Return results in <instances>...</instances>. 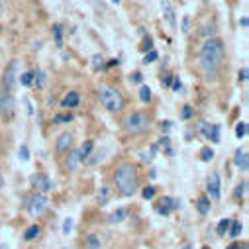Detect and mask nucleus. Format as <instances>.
Listing matches in <instances>:
<instances>
[{"instance_id": "obj_1", "label": "nucleus", "mask_w": 249, "mask_h": 249, "mask_svg": "<svg viewBox=\"0 0 249 249\" xmlns=\"http://www.w3.org/2000/svg\"><path fill=\"white\" fill-rule=\"evenodd\" d=\"M224 59H226V45L220 37H212L200 47L198 67L204 73L206 81H218Z\"/></svg>"}, {"instance_id": "obj_2", "label": "nucleus", "mask_w": 249, "mask_h": 249, "mask_svg": "<svg viewBox=\"0 0 249 249\" xmlns=\"http://www.w3.org/2000/svg\"><path fill=\"white\" fill-rule=\"evenodd\" d=\"M114 182L122 196H134L140 191V173L132 163H120L114 169Z\"/></svg>"}, {"instance_id": "obj_3", "label": "nucleus", "mask_w": 249, "mask_h": 249, "mask_svg": "<svg viewBox=\"0 0 249 249\" xmlns=\"http://www.w3.org/2000/svg\"><path fill=\"white\" fill-rule=\"evenodd\" d=\"M122 126L132 136H142V134H145L149 130L151 118H149L147 112H132V114L126 116V120H124Z\"/></svg>"}, {"instance_id": "obj_4", "label": "nucleus", "mask_w": 249, "mask_h": 249, "mask_svg": "<svg viewBox=\"0 0 249 249\" xmlns=\"http://www.w3.org/2000/svg\"><path fill=\"white\" fill-rule=\"evenodd\" d=\"M98 96H100V104L108 110V112H122L124 110V96L120 94V90H116V89H112V87H106V85H102L100 89H98Z\"/></svg>"}, {"instance_id": "obj_5", "label": "nucleus", "mask_w": 249, "mask_h": 249, "mask_svg": "<svg viewBox=\"0 0 249 249\" xmlns=\"http://www.w3.org/2000/svg\"><path fill=\"white\" fill-rule=\"evenodd\" d=\"M47 208H49L47 196H45L43 193H37V191H36V193L30 196V200H28V212H30L32 216H41V214L47 212Z\"/></svg>"}, {"instance_id": "obj_6", "label": "nucleus", "mask_w": 249, "mask_h": 249, "mask_svg": "<svg viewBox=\"0 0 249 249\" xmlns=\"http://www.w3.org/2000/svg\"><path fill=\"white\" fill-rule=\"evenodd\" d=\"M18 65H20L18 59L10 61L8 67L2 73V87L6 89V92H12L16 89V85H18Z\"/></svg>"}, {"instance_id": "obj_7", "label": "nucleus", "mask_w": 249, "mask_h": 249, "mask_svg": "<svg viewBox=\"0 0 249 249\" xmlns=\"http://www.w3.org/2000/svg\"><path fill=\"white\" fill-rule=\"evenodd\" d=\"M178 206H180V200H178V198H175V196H163V198L157 200L155 212L161 214V216H169L171 212L178 210Z\"/></svg>"}, {"instance_id": "obj_8", "label": "nucleus", "mask_w": 249, "mask_h": 249, "mask_svg": "<svg viewBox=\"0 0 249 249\" xmlns=\"http://www.w3.org/2000/svg\"><path fill=\"white\" fill-rule=\"evenodd\" d=\"M16 112V100L10 92L0 94V118L2 120H10Z\"/></svg>"}, {"instance_id": "obj_9", "label": "nucleus", "mask_w": 249, "mask_h": 249, "mask_svg": "<svg viewBox=\"0 0 249 249\" xmlns=\"http://www.w3.org/2000/svg\"><path fill=\"white\" fill-rule=\"evenodd\" d=\"M206 191H208V198L210 200H220L222 196V184H220V175L218 173H210L206 178Z\"/></svg>"}, {"instance_id": "obj_10", "label": "nucleus", "mask_w": 249, "mask_h": 249, "mask_svg": "<svg viewBox=\"0 0 249 249\" xmlns=\"http://www.w3.org/2000/svg\"><path fill=\"white\" fill-rule=\"evenodd\" d=\"M198 130H200V134H202L206 140H210V142H214V143H220V130H222V128L218 126V124L200 122Z\"/></svg>"}, {"instance_id": "obj_11", "label": "nucleus", "mask_w": 249, "mask_h": 249, "mask_svg": "<svg viewBox=\"0 0 249 249\" xmlns=\"http://www.w3.org/2000/svg\"><path fill=\"white\" fill-rule=\"evenodd\" d=\"M32 184H34V189L37 191V193H49V191H53V182H51V178L47 177V175H43V173H37V175H34L32 177Z\"/></svg>"}, {"instance_id": "obj_12", "label": "nucleus", "mask_w": 249, "mask_h": 249, "mask_svg": "<svg viewBox=\"0 0 249 249\" xmlns=\"http://www.w3.org/2000/svg\"><path fill=\"white\" fill-rule=\"evenodd\" d=\"M69 149H73V134H69V132H63L59 138H57V143H55V151L59 153V155H63V153H67Z\"/></svg>"}, {"instance_id": "obj_13", "label": "nucleus", "mask_w": 249, "mask_h": 249, "mask_svg": "<svg viewBox=\"0 0 249 249\" xmlns=\"http://www.w3.org/2000/svg\"><path fill=\"white\" fill-rule=\"evenodd\" d=\"M81 163H83L81 151H79V149H69V151H67V159H65V167H67L69 171H77Z\"/></svg>"}, {"instance_id": "obj_14", "label": "nucleus", "mask_w": 249, "mask_h": 249, "mask_svg": "<svg viewBox=\"0 0 249 249\" xmlns=\"http://www.w3.org/2000/svg\"><path fill=\"white\" fill-rule=\"evenodd\" d=\"M161 10H163V16L167 20V24L171 28H177V18H175V8L169 0H161Z\"/></svg>"}, {"instance_id": "obj_15", "label": "nucleus", "mask_w": 249, "mask_h": 249, "mask_svg": "<svg viewBox=\"0 0 249 249\" xmlns=\"http://www.w3.org/2000/svg\"><path fill=\"white\" fill-rule=\"evenodd\" d=\"M81 104V94L79 92H69V94H65V98L61 100V106L63 108H75V106H79Z\"/></svg>"}, {"instance_id": "obj_16", "label": "nucleus", "mask_w": 249, "mask_h": 249, "mask_svg": "<svg viewBox=\"0 0 249 249\" xmlns=\"http://www.w3.org/2000/svg\"><path fill=\"white\" fill-rule=\"evenodd\" d=\"M233 163L241 169V171H247L249 169V159H247V151H241L237 149L235 151V157H233Z\"/></svg>"}, {"instance_id": "obj_17", "label": "nucleus", "mask_w": 249, "mask_h": 249, "mask_svg": "<svg viewBox=\"0 0 249 249\" xmlns=\"http://www.w3.org/2000/svg\"><path fill=\"white\" fill-rule=\"evenodd\" d=\"M112 224H120V222H124V220H128V210L126 208H118V210H114L112 214H110V218H108Z\"/></svg>"}, {"instance_id": "obj_18", "label": "nucleus", "mask_w": 249, "mask_h": 249, "mask_svg": "<svg viewBox=\"0 0 249 249\" xmlns=\"http://www.w3.org/2000/svg\"><path fill=\"white\" fill-rule=\"evenodd\" d=\"M92 147H94V142L92 140H87L83 145H81V157H83V161H87L89 157H90V153H92Z\"/></svg>"}, {"instance_id": "obj_19", "label": "nucleus", "mask_w": 249, "mask_h": 249, "mask_svg": "<svg viewBox=\"0 0 249 249\" xmlns=\"http://www.w3.org/2000/svg\"><path fill=\"white\" fill-rule=\"evenodd\" d=\"M196 208H198V212H200L202 216H206V214L210 212V198H208V196H200L198 202H196Z\"/></svg>"}, {"instance_id": "obj_20", "label": "nucleus", "mask_w": 249, "mask_h": 249, "mask_svg": "<svg viewBox=\"0 0 249 249\" xmlns=\"http://www.w3.org/2000/svg\"><path fill=\"white\" fill-rule=\"evenodd\" d=\"M243 231V226H241V222H237V220H231V224H230V230H228V235L230 237H239V233Z\"/></svg>"}, {"instance_id": "obj_21", "label": "nucleus", "mask_w": 249, "mask_h": 249, "mask_svg": "<svg viewBox=\"0 0 249 249\" xmlns=\"http://www.w3.org/2000/svg\"><path fill=\"white\" fill-rule=\"evenodd\" d=\"M39 231H41V230H39V226H37V224H34V226H30V228L24 231V239H26V241H34V239L39 235Z\"/></svg>"}, {"instance_id": "obj_22", "label": "nucleus", "mask_w": 249, "mask_h": 249, "mask_svg": "<svg viewBox=\"0 0 249 249\" xmlns=\"http://www.w3.org/2000/svg\"><path fill=\"white\" fill-rule=\"evenodd\" d=\"M230 224H231V220H230V218H224V220H220V224H218V228H216V233H218L220 237H224V235H228V230H230Z\"/></svg>"}, {"instance_id": "obj_23", "label": "nucleus", "mask_w": 249, "mask_h": 249, "mask_svg": "<svg viewBox=\"0 0 249 249\" xmlns=\"http://www.w3.org/2000/svg\"><path fill=\"white\" fill-rule=\"evenodd\" d=\"M53 36H55V45H57V47L63 45V26L55 24V26H53Z\"/></svg>"}, {"instance_id": "obj_24", "label": "nucleus", "mask_w": 249, "mask_h": 249, "mask_svg": "<svg viewBox=\"0 0 249 249\" xmlns=\"http://www.w3.org/2000/svg\"><path fill=\"white\" fill-rule=\"evenodd\" d=\"M34 77H36V71H26L22 77H18V81L22 83V87H32L34 85Z\"/></svg>"}, {"instance_id": "obj_25", "label": "nucleus", "mask_w": 249, "mask_h": 249, "mask_svg": "<svg viewBox=\"0 0 249 249\" xmlns=\"http://www.w3.org/2000/svg\"><path fill=\"white\" fill-rule=\"evenodd\" d=\"M87 247L89 249H100V239L96 233H89L87 235Z\"/></svg>"}, {"instance_id": "obj_26", "label": "nucleus", "mask_w": 249, "mask_h": 249, "mask_svg": "<svg viewBox=\"0 0 249 249\" xmlns=\"http://www.w3.org/2000/svg\"><path fill=\"white\" fill-rule=\"evenodd\" d=\"M36 85H37V89H43L45 87V83H47V75L43 73V71H36Z\"/></svg>"}, {"instance_id": "obj_27", "label": "nucleus", "mask_w": 249, "mask_h": 249, "mask_svg": "<svg viewBox=\"0 0 249 249\" xmlns=\"http://www.w3.org/2000/svg\"><path fill=\"white\" fill-rule=\"evenodd\" d=\"M140 100L145 102V104L151 102V89H149V87H142V90H140Z\"/></svg>"}, {"instance_id": "obj_28", "label": "nucleus", "mask_w": 249, "mask_h": 249, "mask_svg": "<svg viewBox=\"0 0 249 249\" xmlns=\"http://www.w3.org/2000/svg\"><path fill=\"white\" fill-rule=\"evenodd\" d=\"M71 120H73L71 114H57V116H53V124H69Z\"/></svg>"}, {"instance_id": "obj_29", "label": "nucleus", "mask_w": 249, "mask_h": 249, "mask_svg": "<svg viewBox=\"0 0 249 249\" xmlns=\"http://www.w3.org/2000/svg\"><path fill=\"white\" fill-rule=\"evenodd\" d=\"M235 136H237L239 140L247 136V124H245V122H239L237 126H235Z\"/></svg>"}, {"instance_id": "obj_30", "label": "nucleus", "mask_w": 249, "mask_h": 249, "mask_svg": "<svg viewBox=\"0 0 249 249\" xmlns=\"http://www.w3.org/2000/svg\"><path fill=\"white\" fill-rule=\"evenodd\" d=\"M200 159H202V161H212V159H214V151H212L208 145L202 147V149H200Z\"/></svg>"}, {"instance_id": "obj_31", "label": "nucleus", "mask_w": 249, "mask_h": 249, "mask_svg": "<svg viewBox=\"0 0 249 249\" xmlns=\"http://www.w3.org/2000/svg\"><path fill=\"white\" fill-rule=\"evenodd\" d=\"M142 196L145 198V200H151L153 196H155V186H151V184H147L145 189L142 191Z\"/></svg>"}, {"instance_id": "obj_32", "label": "nucleus", "mask_w": 249, "mask_h": 249, "mask_svg": "<svg viewBox=\"0 0 249 249\" xmlns=\"http://www.w3.org/2000/svg\"><path fill=\"white\" fill-rule=\"evenodd\" d=\"M157 57H159V53L155 49H149V53H145V57H143V63L145 65L147 63H153V61H157Z\"/></svg>"}, {"instance_id": "obj_33", "label": "nucleus", "mask_w": 249, "mask_h": 249, "mask_svg": "<svg viewBox=\"0 0 249 249\" xmlns=\"http://www.w3.org/2000/svg\"><path fill=\"white\" fill-rule=\"evenodd\" d=\"M245 193H247V182L243 180V182L237 184V189H235V198H243Z\"/></svg>"}, {"instance_id": "obj_34", "label": "nucleus", "mask_w": 249, "mask_h": 249, "mask_svg": "<svg viewBox=\"0 0 249 249\" xmlns=\"http://www.w3.org/2000/svg\"><path fill=\"white\" fill-rule=\"evenodd\" d=\"M92 69H104V59H102V55H94L92 57Z\"/></svg>"}, {"instance_id": "obj_35", "label": "nucleus", "mask_w": 249, "mask_h": 249, "mask_svg": "<svg viewBox=\"0 0 249 249\" xmlns=\"http://www.w3.org/2000/svg\"><path fill=\"white\" fill-rule=\"evenodd\" d=\"M108 196H110V189H108V186H102V193L98 195V204H106Z\"/></svg>"}, {"instance_id": "obj_36", "label": "nucleus", "mask_w": 249, "mask_h": 249, "mask_svg": "<svg viewBox=\"0 0 249 249\" xmlns=\"http://www.w3.org/2000/svg\"><path fill=\"white\" fill-rule=\"evenodd\" d=\"M18 155H20L22 161H30V149H28V145H20Z\"/></svg>"}, {"instance_id": "obj_37", "label": "nucleus", "mask_w": 249, "mask_h": 249, "mask_svg": "<svg viewBox=\"0 0 249 249\" xmlns=\"http://www.w3.org/2000/svg\"><path fill=\"white\" fill-rule=\"evenodd\" d=\"M182 34H189L191 32V16H182V26H180Z\"/></svg>"}, {"instance_id": "obj_38", "label": "nucleus", "mask_w": 249, "mask_h": 249, "mask_svg": "<svg viewBox=\"0 0 249 249\" xmlns=\"http://www.w3.org/2000/svg\"><path fill=\"white\" fill-rule=\"evenodd\" d=\"M71 231H73V220L67 218V220L63 222V235H69Z\"/></svg>"}, {"instance_id": "obj_39", "label": "nucleus", "mask_w": 249, "mask_h": 249, "mask_svg": "<svg viewBox=\"0 0 249 249\" xmlns=\"http://www.w3.org/2000/svg\"><path fill=\"white\" fill-rule=\"evenodd\" d=\"M171 87H173V90H175V92H178V90L182 89V83H180V79H178V77H173V81H171Z\"/></svg>"}, {"instance_id": "obj_40", "label": "nucleus", "mask_w": 249, "mask_h": 249, "mask_svg": "<svg viewBox=\"0 0 249 249\" xmlns=\"http://www.w3.org/2000/svg\"><path fill=\"white\" fill-rule=\"evenodd\" d=\"M191 116H193V108H191V106H184L182 112H180V118H182V120H189Z\"/></svg>"}, {"instance_id": "obj_41", "label": "nucleus", "mask_w": 249, "mask_h": 249, "mask_svg": "<svg viewBox=\"0 0 249 249\" xmlns=\"http://www.w3.org/2000/svg\"><path fill=\"white\" fill-rule=\"evenodd\" d=\"M130 81H132V83H136V85H140V83L143 81V75H142L140 71H136L134 75H130Z\"/></svg>"}, {"instance_id": "obj_42", "label": "nucleus", "mask_w": 249, "mask_h": 249, "mask_svg": "<svg viewBox=\"0 0 249 249\" xmlns=\"http://www.w3.org/2000/svg\"><path fill=\"white\" fill-rule=\"evenodd\" d=\"M247 77H249V71H247V67L239 69V81H241V83H245V81H247Z\"/></svg>"}, {"instance_id": "obj_43", "label": "nucleus", "mask_w": 249, "mask_h": 249, "mask_svg": "<svg viewBox=\"0 0 249 249\" xmlns=\"http://www.w3.org/2000/svg\"><path fill=\"white\" fill-rule=\"evenodd\" d=\"M159 126H161V132H165V134H167V132L171 130V126H173V124H171V122L167 120V122H161V124H159Z\"/></svg>"}, {"instance_id": "obj_44", "label": "nucleus", "mask_w": 249, "mask_h": 249, "mask_svg": "<svg viewBox=\"0 0 249 249\" xmlns=\"http://www.w3.org/2000/svg\"><path fill=\"white\" fill-rule=\"evenodd\" d=\"M118 63H120L118 59H112V61H108V65H104V67H106V69H110V67H116Z\"/></svg>"}, {"instance_id": "obj_45", "label": "nucleus", "mask_w": 249, "mask_h": 249, "mask_svg": "<svg viewBox=\"0 0 249 249\" xmlns=\"http://www.w3.org/2000/svg\"><path fill=\"white\" fill-rule=\"evenodd\" d=\"M26 106H28V114L32 116V114H34V108H32V102H30L28 98H26Z\"/></svg>"}, {"instance_id": "obj_46", "label": "nucleus", "mask_w": 249, "mask_h": 249, "mask_svg": "<svg viewBox=\"0 0 249 249\" xmlns=\"http://www.w3.org/2000/svg\"><path fill=\"white\" fill-rule=\"evenodd\" d=\"M241 247H245V245H241V243H231L228 249H241Z\"/></svg>"}, {"instance_id": "obj_47", "label": "nucleus", "mask_w": 249, "mask_h": 249, "mask_svg": "<svg viewBox=\"0 0 249 249\" xmlns=\"http://www.w3.org/2000/svg\"><path fill=\"white\" fill-rule=\"evenodd\" d=\"M171 81H173V77H165V81H163V85H165V87H171Z\"/></svg>"}, {"instance_id": "obj_48", "label": "nucleus", "mask_w": 249, "mask_h": 249, "mask_svg": "<svg viewBox=\"0 0 249 249\" xmlns=\"http://www.w3.org/2000/svg\"><path fill=\"white\" fill-rule=\"evenodd\" d=\"M247 24H249V22H247V18H241V20H239V26H243V28H247Z\"/></svg>"}, {"instance_id": "obj_49", "label": "nucleus", "mask_w": 249, "mask_h": 249, "mask_svg": "<svg viewBox=\"0 0 249 249\" xmlns=\"http://www.w3.org/2000/svg\"><path fill=\"white\" fill-rule=\"evenodd\" d=\"M4 186V177H2V171H0V189Z\"/></svg>"}, {"instance_id": "obj_50", "label": "nucleus", "mask_w": 249, "mask_h": 249, "mask_svg": "<svg viewBox=\"0 0 249 249\" xmlns=\"http://www.w3.org/2000/svg\"><path fill=\"white\" fill-rule=\"evenodd\" d=\"M4 14V4H2V0H0V16Z\"/></svg>"}, {"instance_id": "obj_51", "label": "nucleus", "mask_w": 249, "mask_h": 249, "mask_svg": "<svg viewBox=\"0 0 249 249\" xmlns=\"http://www.w3.org/2000/svg\"><path fill=\"white\" fill-rule=\"evenodd\" d=\"M182 249H193V245H191V243H186V245H184Z\"/></svg>"}, {"instance_id": "obj_52", "label": "nucleus", "mask_w": 249, "mask_h": 249, "mask_svg": "<svg viewBox=\"0 0 249 249\" xmlns=\"http://www.w3.org/2000/svg\"><path fill=\"white\" fill-rule=\"evenodd\" d=\"M0 249H8V245H4V243H2V245H0Z\"/></svg>"}, {"instance_id": "obj_53", "label": "nucleus", "mask_w": 249, "mask_h": 249, "mask_svg": "<svg viewBox=\"0 0 249 249\" xmlns=\"http://www.w3.org/2000/svg\"><path fill=\"white\" fill-rule=\"evenodd\" d=\"M112 2H114V4H118V2H120V0H112Z\"/></svg>"}, {"instance_id": "obj_54", "label": "nucleus", "mask_w": 249, "mask_h": 249, "mask_svg": "<svg viewBox=\"0 0 249 249\" xmlns=\"http://www.w3.org/2000/svg\"><path fill=\"white\" fill-rule=\"evenodd\" d=\"M202 249H210V247H202Z\"/></svg>"}, {"instance_id": "obj_55", "label": "nucleus", "mask_w": 249, "mask_h": 249, "mask_svg": "<svg viewBox=\"0 0 249 249\" xmlns=\"http://www.w3.org/2000/svg\"><path fill=\"white\" fill-rule=\"evenodd\" d=\"M63 249H69V247H63Z\"/></svg>"}]
</instances>
